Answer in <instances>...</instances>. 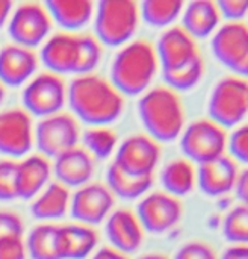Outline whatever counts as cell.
Instances as JSON below:
<instances>
[{
	"label": "cell",
	"instance_id": "1",
	"mask_svg": "<svg viewBox=\"0 0 248 259\" xmlns=\"http://www.w3.org/2000/svg\"><path fill=\"white\" fill-rule=\"evenodd\" d=\"M67 102L73 114L91 127L114 123L124 109V97L98 74L76 76L67 88Z\"/></svg>",
	"mask_w": 248,
	"mask_h": 259
},
{
	"label": "cell",
	"instance_id": "2",
	"mask_svg": "<svg viewBox=\"0 0 248 259\" xmlns=\"http://www.w3.org/2000/svg\"><path fill=\"white\" fill-rule=\"evenodd\" d=\"M103 49L95 36L58 32L41 47V61L53 74H91L102 61Z\"/></svg>",
	"mask_w": 248,
	"mask_h": 259
},
{
	"label": "cell",
	"instance_id": "3",
	"mask_svg": "<svg viewBox=\"0 0 248 259\" xmlns=\"http://www.w3.org/2000/svg\"><path fill=\"white\" fill-rule=\"evenodd\" d=\"M155 46L145 39L124 44L111 64V83L121 96L144 94L158 73Z\"/></svg>",
	"mask_w": 248,
	"mask_h": 259
},
{
	"label": "cell",
	"instance_id": "4",
	"mask_svg": "<svg viewBox=\"0 0 248 259\" xmlns=\"http://www.w3.org/2000/svg\"><path fill=\"white\" fill-rule=\"evenodd\" d=\"M139 118L155 141L176 140L185 127V109L179 94L165 85L147 90L138 102Z\"/></svg>",
	"mask_w": 248,
	"mask_h": 259
},
{
	"label": "cell",
	"instance_id": "5",
	"mask_svg": "<svg viewBox=\"0 0 248 259\" xmlns=\"http://www.w3.org/2000/svg\"><path fill=\"white\" fill-rule=\"evenodd\" d=\"M139 5L133 0H102L94 9V32L100 44H127L139 26Z\"/></svg>",
	"mask_w": 248,
	"mask_h": 259
},
{
	"label": "cell",
	"instance_id": "6",
	"mask_svg": "<svg viewBox=\"0 0 248 259\" xmlns=\"http://www.w3.org/2000/svg\"><path fill=\"white\" fill-rule=\"evenodd\" d=\"M248 111L247 80L239 76H226L220 79L209 94V120L224 127L242 124Z\"/></svg>",
	"mask_w": 248,
	"mask_h": 259
},
{
	"label": "cell",
	"instance_id": "7",
	"mask_svg": "<svg viewBox=\"0 0 248 259\" xmlns=\"http://www.w3.org/2000/svg\"><path fill=\"white\" fill-rule=\"evenodd\" d=\"M180 149L189 162L205 164L224 155L226 131L209 118L194 120L180 134Z\"/></svg>",
	"mask_w": 248,
	"mask_h": 259
},
{
	"label": "cell",
	"instance_id": "8",
	"mask_svg": "<svg viewBox=\"0 0 248 259\" xmlns=\"http://www.w3.org/2000/svg\"><path fill=\"white\" fill-rule=\"evenodd\" d=\"M53 21L44 6L38 2L20 3L8 18V33L12 44L33 49L42 44L52 30Z\"/></svg>",
	"mask_w": 248,
	"mask_h": 259
},
{
	"label": "cell",
	"instance_id": "9",
	"mask_svg": "<svg viewBox=\"0 0 248 259\" xmlns=\"http://www.w3.org/2000/svg\"><path fill=\"white\" fill-rule=\"evenodd\" d=\"M21 100L27 114L47 118L59 114L67 102V87L61 76L50 71L36 74L24 87Z\"/></svg>",
	"mask_w": 248,
	"mask_h": 259
},
{
	"label": "cell",
	"instance_id": "10",
	"mask_svg": "<svg viewBox=\"0 0 248 259\" xmlns=\"http://www.w3.org/2000/svg\"><path fill=\"white\" fill-rule=\"evenodd\" d=\"M215 58L235 76L248 73V29L244 21H227L212 33Z\"/></svg>",
	"mask_w": 248,
	"mask_h": 259
},
{
	"label": "cell",
	"instance_id": "11",
	"mask_svg": "<svg viewBox=\"0 0 248 259\" xmlns=\"http://www.w3.org/2000/svg\"><path fill=\"white\" fill-rule=\"evenodd\" d=\"M33 137L44 158H58L67 150L77 147L80 131L73 115L59 112L42 118L36 124Z\"/></svg>",
	"mask_w": 248,
	"mask_h": 259
},
{
	"label": "cell",
	"instance_id": "12",
	"mask_svg": "<svg viewBox=\"0 0 248 259\" xmlns=\"http://www.w3.org/2000/svg\"><path fill=\"white\" fill-rule=\"evenodd\" d=\"M159 158V143L148 135L135 134L127 137L118 146L114 164L133 176H153Z\"/></svg>",
	"mask_w": 248,
	"mask_h": 259
},
{
	"label": "cell",
	"instance_id": "13",
	"mask_svg": "<svg viewBox=\"0 0 248 259\" xmlns=\"http://www.w3.org/2000/svg\"><path fill=\"white\" fill-rule=\"evenodd\" d=\"M183 209L179 199L165 191H155L147 194L136 208V219L142 231L153 235H161L173 229L182 219Z\"/></svg>",
	"mask_w": 248,
	"mask_h": 259
},
{
	"label": "cell",
	"instance_id": "14",
	"mask_svg": "<svg viewBox=\"0 0 248 259\" xmlns=\"http://www.w3.org/2000/svg\"><path fill=\"white\" fill-rule=\"evenodd\" d=\"M33 144V127L30 115L20 108L0 112V153L20 158L29 153Z\"/></svg>",
	"mask_w": 248,
	"mask_h": 259
},
{
	"label": "cell",
	"instance_id": "15",
	"mask_svg": "<svg viewBox=\"0 0 248 259\" xmlns=\"http://www.w3.org/2000/svg\"><path fill=\"white\" fill-rule=\"evenodd\" d=\"M114 194L106 185L86 184L80 187L70 199L71 217L85 226L102 223L112 211Z\"/></svg>",
	"mask_w": 248,
	"mask_h": 259
},
{
	"label": "cell",
	"instance_id": "16",
	"mask_svg": "<svg viewBox=\"0 0 248 259\" xmlns=\"http://www.w3.org/2000/svg\"><path fill=\"white\" fill-rule=\"evenodd\" d=\"M155 50L162 71L183 67L200 55L195 39L182 26L168 27L159 36Z\"/></svg>",
	"mask_w": 248,
	"mask_h": 259
},
{
	"label": "cell",
	"instance_id": "17",
	"mask_svg": "<svg viewBox=\"0 0 248 259\" xmlns=\"http://www.w3.org/2000/svg\"><path fill=\"white\" fill-rule=\"evenodd\" d=\"M38 68V56L32 49L6 44L0 49V83L20 87L27 82Z\"/></svg>",
	"mask_w": 248,
	"mask_h": 259
},
{
	"label": "cell",
	"instance_id": "18",
	"mask_svg": "<svg viewBox=\"0 0 248 259\" xmlns=\"http://www.w3.org/2000/svg\"><path fill=\"white\" fill-rule=\"evenodd\" d=\"M197 182L200 190L209 197H220L230 193L239 176L238 164L223 155L209 162L199 165Z\"/></svg>",
	"mask_w": 248,
	"mask_h": 259
},
{
	"label": "cell",
	"instance_id": "19",
	"mask_svg": "<svg viewBox=\"0 0 248 259\" xmlns=\"http://www.w3.org/2000/svg\"><path fill=\"white\" fill-rule=\"evenodd\" d=\"M105 232L109 243L112 244V249L124 255L136 252L144 240L141 223L129 209L114 211L106 220Z\"/></svg>",
	"mask_w": 248,
	"mask_h": 259
},
{
	"label": "cell",
	"instance_id": "20",
	"mask_svg": "<svg viewBox=\"0 0 248 259\" xmlns=\"http://www.w3.org/2000/svg\"><path fill=\"white\" fill-rule=\"evenodd\" d=\"M53 173L64 187L80 188L89 184L94 175V159L82 147H73L55 158Z\"/></svg>",
	"mask_w": 248,
	"mask_h": 259
},
{
	"label": "cell",
	"instance_id": "21",
	"mask_svg": "<svg viewBox=\"0 0 248 259\" xmlns=\"http://www.w3.org/2000/svg\"><path fill=\"white\" fill-rule=\"evenodd\" d=\"M50 175V162L42 155H32L17 162L15 199L29 200L36 197L47 187Z\"/></svg>",
	"mask_w": 248,
	"mask_h": 259
},
{
	"label": "cell",
	"instance_id": "22",
	"mask_svg": "<svg viewBox=\"0 0 248 259\" xmlns=\"http://www.w3.org/2000/svg\"><path fill=\"white\" fill-rule=\"evenodd\" d=\"M182 27L194 38L203 39L211 36L220 24L221 15L215 2L192 0L183 6Z\"/></svg>",
	"mask_w": 248,
	"mask_h": 259
},
{
	"label": "cell",
	"instance_id": "23",
	"mask_svg": "<svg viewBox=\"0 0 248 259\" xmlns=\"http://www.w3.org/2000/svg\"><path fill=\"white\" fill-rule=\"evenodd\" d=\"M44 6L52 21L70 33L83 29L94 17V3L89 0H48Z\"/></svg>",
	"mask_w": 248,
	"mask_h": 259
},
{
	"label": "cell",
	"instance_id": "24",
	"mask_svg": "<svg viewBox=\"0 0 248 259\" xmlns=\"http://www.w3.org/2000/svg\"><path fill=\"white\" fill-rule=\"evenodd\" d=\"M98 243L97 232L85 225L59 226V256L61 259L88 258Z\"/></svg>",
	"mask_w": 248,
	"mask_h": 259
},
{
	"label": "cell",
	"instance_id": "25",
	"mask_svg": "<svg viewBox=\"0 0 248 259\" xmlns=\"http://www.w3.org/2000/svg\"><path fill=\"white\" fill-rule=\"evenodd\" d=\"M70 191L59 182L48 184L35 199L30 212L38 220H59L70 208Z\"/></svg>",
	"mask_w": 248,
	"mask_h": 259
},
{
	"label": "cell",
	"instance_id": "26",
	"mask_svg": "<svg viewBox=\"0 0 248 259\" xmlns=\"http://www.w3.org/2000/svg\"><path fill=\"white\" fill-rule=\"evenodd\" d=\"M106 182L114 196H118L124 200H135L152 188L153 176H133L123 171L112 162L106 171Z\"/></svg>",
	"mask_w": 248,
	"mask_h": 259
},
{
	"label": "cell",
	"instance_id": "27",
	"mask_svg": "<svg viewBox=\"0 0 248 259\" xmlns=\"http://www.w3.org/2000/svg\"><path fill=\"white\" fill-rule=\"evenodd\" d=\"M161 182L167 194L176 199L188 196L197 182L195 170L188 159H174L164 167L161 173Z\"/></svg>",
	"mask_w": 248,
	"mask_h": 259
},
{
	"label": "cell",
	"instance_id": "28",
	"mask_svg": "<svg viewBox=\"0 0 248 259\" xmlns=\"http://www.w3.org/2000/svg\"><path fill=\"white\" fill-rule=\"evenodd\" d=\"M26 250L32 259H61L59 256V226L38 225L26 241Z\"/></svg>",
	"mask_w": 248,
	"mask_h": 259
},
{
	"label": "cell",
	"instance_id": "29",
	"mask_svg": "<svg viewBox=\"0 0 248 259\" xmlns=\"http://www.w3.org/2000/svg\"><path fill=\"white\" fill-rule=\"evenodd\" d=\"M182 0H145L139 5V15L152 27L173 24L183 11Z\"/></svg>",
	"mask_w": 248,
	"mask_h": 259
},
{
	"label": "cell",
	"instance_id": "30",
	"mask_svg": "<svg viewBox=\"0 0 248 259\" xmlns=\"http://www.w3.org/2000/svg\"><path fill=\"white\" fill-rule=\"evenodd\" d=\"M203 74H205V62L203 58L199 55L183 67L162 71V79L165 82V87L177 93V91H189L195 88L200 83Z\"/></svg>",
	"mask_w": 248,
	"mask_h": 259
},
{
	"label": "cell",
	"instance_id": "31",
	"mask_svg": "<svg viewBox=\"0 0 248 259\" xmlns=\"http://www.w3.org/2000/svg\"><path fill=\"white\" fill-rule=\"evenodd\" d=\"M82 141L91 156L95 159H108L117 147V134L105 126L89 127L83 132Z\"/></svg>",
	"mask_w": 248,
	"mask_h": 259
},
{
	"label": "cell",
	"instance_id": "32",
	"mask_svg": "<svg viewBox=\"0 0 248 259\" xmlns=\"http://www.w3.org/2000/svg\"><path fill=\"white\" fill-rule=\"evenodd\" d=\"M223 234L229 243L236 244H247L248 241V209L247 205L235 206L224 219L223 223Z\"/></svg>",
	"mask_w": 248,
	"mask_h": 259
},
{
	"label": "cell",
	"instance_id": "33",
	"mask_svg": "<svg viewBox=\"0 0 248 259\" xmlns=\"http://www.w3.org/2000/svg\"><path fill=\"white\" fill-rule=\"evenodd\" d=\"M15 170L17 162L11 159L0 161V200L8 202L15 199Z\"/></svg>",
	"mask_w": 248,
	"mask_h": 259
},
{
	"label": "cell",
	"instance_id": "34",
	"mask_svg": "<svg viewBox=\"0 0 248 259\" xmlns=\"http://www.w3.org/2000/svg\"><path fill=\"white\" fill-rule=\"evenodd\" d=\"M230 155L235 158V162L247 164L248 161V127L247 124L238 126L230 137L227 138V144Z\"/></svg>",
	"mask_w": 248,
	"mask_h": 259
},
{
	"label": "cell",
	"instance_id": "35",
	"mask_svg": "<svg viewBox=\"0 0 248 259\" xmlns=\"http://www.w3.org/2000/svg\"><path fill=\"white\" fill-rule=\"evenodd\" d=\"M174 259H217V253L206 243L191 241V243L183 244L177 250Z\"/></svg>",
	"mask_w": 248,
	"mask_h": 259
},
{
	"label": "cell",
	"instance_id": "36",
	"mask_svg": "<svg viewBox=\"0 0 248 259\" xmlns=\"http://www.w3.org/2000/svg\"><path fill=\"white\" fill-rule=\"evenodd\" d=\"M23 232H24V225L20 215L9 211H0V240L9 237L23 238Z\"/></svg>",
	"mask_w": 248,
	"mask_h": 259
},
{
	"label": "cell",
	"instance_id": "37",
	"mask_svg": "<svg viewBox=\"0 0 248 259\" xmlns=\"http://www.w3.org/2000/svg\"><path fill=\"white\" fill-rule=\"evenodd\" d=\"M217 6L220 15L227 18V21H242L248 11V3L245 0H220Z\"/></svg>",
	"mask_w": 248,
	"mask_h": 259
},
{
	"label": "cell",
	"instance_id": "38",
	"mask_svg": "<svg viewBox=\"0 0 248 259\" xmlns=\"http://www.w3.org/2000/svg\"><path fill=\"white\" fill-rule=\"evenodd\" d=\"M0 259H26V246L21 237L0 240Z\"/></svg>",
	"mask_w": 248,
	"mask_h": 259
},
{
	"label": "cell",
	"instance_id": "39",
	"mask_svg": "<svg viewBox=\"0 0 248 259\" xmlns=\"http://www.w3.org/2000/svg\"><path fill=\"white\" fill-rule=\"evenodd\" d=\"M236 190V197L242 202V205H247L248 199V171L244 170L239 173L238 179H236V184L233 187Z\"/></svg>",
	"mask_w": 248,
	"mask_h": 259
},
{
	"label": "cell",
	"instance_id": "40",
	"mask_svg": "<svg viewBox=\"0 0 248 259\" xmlns=\"http://www.w3.org/2000/svg\"><path fill=\"white\" fill-rule=\"evenodd\" d=\"M221 259H248V249L245 244H236L229 247Z\"/></svg>",
	"mask_w": 248,
	"mask_h": 259
},
{
	"label": "cell",
	"instance_id": "41",
	"mask_svg": "<svg viewBox=\"0 0 248 259\" xmlns=\"http://www.w3.org/2000/svg\"><path fill=\"white\" fill-rule=\"evenodd\" d=\"M91 259H129L124 253H121V252H118V250H115V249H112V247H103V249H100V250H97L94 255H92V258Z\"/></svg>",
	"mask_w": 248,
	"mask_h": 259
},
{
	"label": "cell",
	"instance_id": "42",
	"mask_svg": "<svg viewBox=\"0 0 248 259\" xmlns=\"http://www.w3.org/2000/svg\"><path fill=\"white\" fill-rule=\"evenodd\" d=\"M11 12H12V2L11 0H0V29L8 21Z\"/></svg>",
	"mask_w": 248,
	"mask_h": 259
},
{
	"label": "cell",
	"instance_id": "43",
	"mask_svg": "<svg viewBox=\"0 0 248 259\" xmlns=\"http://www.w3.org/2000/svg\"><path fill=\"white\" fill-rule=\"evenodd\" d=\"M138 259H168L165 255H162V253H148V255H144V256H141V258Z\"/></svg>",
	"mask_w": 248,
	"mask_h": 259
},
{
	"label": "cell",
	"instance_id": "44",
	"mask_svg": "<svg viewBox=\"0 0 248 259\" xmlns=\"http://www.w3.org/2000/svg\"><path fill=\"white\" fill-rule=\"evenodd\" d=\"M3 100H5V88H3V85L0 83V105L3 103Z\"/></svg>",
	"mask_w": 248,
	"mask_h": 259
}]
</instances>
